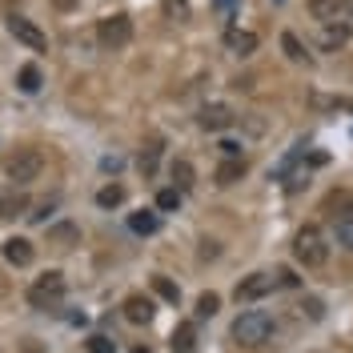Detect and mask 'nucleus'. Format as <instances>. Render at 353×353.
I'll return each mask as SVG.
<instances>
[{
	"mask_svg": "<svg viewBox=\"0 0 353 353\" xmlns=\"http://www.w3.org/2000/svg\"><path fill=\"white\" fill-rule=\"evenodd\" d=\"M17 88H21V92H28V97H32V92H41V68H37V65H24L21 72H17Z\"/></svg>",
	"mask_w": 353,
	"mask_h": 353,
	"instance_id": "20",
	"label": "nucleus"
},
{
	"mask_svg": "<svg viewBox=\"0 0 353 353\" xmlns=\"http://www.w3.org/2000/svg\"><path fill=\"white\" fill-rule=\"evenodd\" d=\"M225 48H229V52H237V57H253V52H257V32L229 28V32H225Z\"/></svg>",
	"mask_w": 353,
	"mask_h": 353,
	"instance_id": "11",
	"label": "nucleus"
},
{
	"mask_svg": "<svg viewBox=\"0 0 353 353\" xmlns=\"http://www.w3.org/2000/svg\"><path fill=\"white\" fill-rule=\"evenodd\" d=\"M32 257H37V249H32L28 237H8V241H4V261L8 265L24 269V265H32Z\"/></svg>",
	"mask_w": 353,
	"mask_h": 353,
	"instance_id": "9",
	"label": "nucleus"
},
{
	"mask_svg": "<svg viewBox=\"0 0 353 353\" xmlns=\"http://www.w3.org/2000/svg\"><path fill=\"white\" fill-rule=\"evenodd\" d=\"M17 217H28V197L12 189V193L0 197V221H17Z\"/></svg>",
	"mask_w": 353,
	"mask_h": 353,
	"instance_id": "14",
	"label": "nucleus"
},
{
	"mask_svg": "<svg viewBox=\"0 0 353 353\" xmlns=\"http://www.w3.org/2000/svg\"><path fill=\"white\" fill-rule=\"evenodd\" d=\"M273 330H277V321H273L265 309H249V313H241V317L233 321V341L245 345V350H257V345H265V341L273 337Z\"/></svg>",
	"mask_w": 353,
	"mask_h": 353,
	"instance_id": "1",
	"label": "nucleus"
},
{
	"mask_svg": "<svg viewBox=\"0 0 353 353\" xmlns=\"http://www.w3.org/2000/svg\"><path fill=\"white\" fill-rule=\"evenodd\" d=\"M350 41V28L345 24H325V32H321V48L330 52V48H341V44Z\"/></svg>",
	"mask_w": 353,
	"mask_h": 353,
	"instance_id": "21",
	"label": "nucleus"
},
{
	"mask_svg": "<svg viewBox=\"0 0 353 353\" xmlns=\"http://www.w3.org/2000/svg\"><path fill=\"white\" fill-rule=\"evenodd\" d=\"M44 169V157L37 149H17V153L4 161V173L12 176V185H32Z\"/></svg>",
	"mask_w": 353,
	"mask_h": 353,
	"instance_id": "4",
	"label": "nucleus"
},
{
	"mask_svg": "<svg viewBox=\"0 0 353 353\" xmlns=\"http://www.w3.org/2000/svg\"><path fill=\"white\" fill-rule=\"evenodd\" d=\"M273 285H277V281H273L269 273H249L245 281H237L233 297H237V301H261V297H269V293H273Z\"/></svg>",
	"mask_w": 353,
	"mask_h": 353,
	"instance_id": "7",
	"label": "nucleus"
},
{
	"mask_svg": "<svg viewBox=\"0 0 353 353\" xmlns=\"http://www.w3.org/2000/svg\"><path fill=\"white\" fill-rule=\"evenodd\" d=\"M153 301H149V297H145V293H129V297H125V317H129L132 325H149V321H153Z\"/></svg>",
	"mask_w": 353,
	"mask_h": 353,
	"instance_id": "10",
	"label": "nucleus"
},
{
	"mask_svg": "<svg viewBox=\"0 0 353 353\" xmlns=\"http://www.w3.org/2000/svg\"><path fill=\"white\" fill-rule=\"evenodd\" d=\"M176 205H181V189H161V193H157V209L169 213V209H176Z\"/></svg>",
	"mask_w": 353,
	"mask_h": 353,
	"instance_id": "28",
	"label": "nucleus"
},
{
	"mask_svg": "<svg viewBox=\"0 0 353 353\" xmlns=\"http://www.w3.org/2000/svg\"><path fill=\"white\" fill-rule=\"evenodd\" d=\"M233 121H237V112L229 109V105H205L197 117V125L205 132H225V129H233Z\"/></svg>",
	"mask_w": 353,
	"mask_h": 353,
	"instance_id": "8",
	"label": "nucleus"
},
{
	"mask_svg": "<svg viewBox=\"0 0 353 353\" xmlns=\"http://www.w3.org/2000/svg\"><path fill=\"white\" fill-rule=\"evenodd\" d=\"M121 201H125V189H121V185H105V189L97 193V205H101V209H117Z\"/></svg>",
	"mask_w": 353,
	"mask_h": 353,
	"instance_id": "22",
	"label": "nucleus"
},
{
	"mask_svg": "<svg viewBox=\"0 0 353 353\" xmlns=\"http://www.w3.org/2000/svg\"><path fill=\"white\" fill-rule=\"evenodd\" d=\"M293 257L305 265V269H321V265L330 261V245H325V233H321L317 225H305V229H297V237H293Z\"/></svg>",
	"mask_w": 353,
	"mask_h": 353,
	"instance_id": "2",
	"label": "nucleus"
},
{
	"mask_svg": "<svg viewBox=\"0 0 353 353\" xmlns=\"http://www.w3.org/2000/svg\"><path fill=\"white\" fill-rule=\"evenodd\" d=\"M305 313H309V321H321V317H325V305H321L317 297H305Z\"/></svg>",
	"mask_w": 353,
	"mask_h": 353,
	"instance_id": "29",
	"label": "nucleus"
},
{
	"mask_svg": "<svg viewBox=\"0 0 353 353\" xmlns=\"http://www.w3.org/2000/svg\"><path fill=\"white\" fill-rule=\"evenodd\" d=\"M8 32H12L24 48H32V52H44V48H48V37H44L28 17H17V12H12V17H8Z\"/></svg>",
	"mask_w": 353,
	"mask_h": 353,
	"instance_id": "6",
	"label": "nucleus"
},
{
	"mask_svg": "<svg viewBox=\"0 0 353 353\" xmlns=\"http://www.w3.org/2000/svg\"><path fill=\"white\" fill-rule=\"evenodd\" d=\"M129 229L137 237H153L157 229H161V217H157L153 209H141V213H129Z\"/></svg>",
	"mask_w": 353,
	"mask_h": 353,
	"instance_id": "16",
	"label": "nucleus"
},
{
	"mask_svg": "<svg viewBox=\"0 0 353 353\" xmlns=\"http://www.w3.org/2000/svg\"><path fill=\"white\" fill-rule=\"evenodd\" d=\"M169 350L173 353H197V325L193 321H181L169 337Z\"/></svg>",
	"mask_w": 353,
	"mask_h": 353,
	"instance_id": "12",
	"label": "nucleus"
},
{
	"mask_svg": "<svg viewBox=\"0 0 353 353\" xmlns=\"http://www.w3.org/2000/svg\"><path fill=\"white\" fill-rule=\"evenodd\" d=\"M350 4H353V0H350Z\"/></svg>",
	"mask_w": 353,
	"mask_h": 353,
	"instance_id": "38",
	"label": "nucleus"
},
{
	"mask_svg": "<svg viewBox=\"0 0 353 353\" xmlns=\"http://www.w3.org/2000/svg\"><path fill=\"white\" fill-rule=\"evenodd\" d=\"M281 48H285V57H289V61H305V44L297 41L293 32H281Z\"/></svg>",
	"mask_w": 353,
	"mask_h": 353,
	"instance_id": "25",
	"label": "nucleus"
},
{
	"mask_svg": "<svg viewBox=\"0 0 353 353\" xmlns=\"http://www.w3.org/2000/svg\"><path fill=\"white\" fill-rule=\"evenodd\" d=\"M245 169H249L245 157H225V161L217 165V185H237V181L245 176Z\"/></svg>",
	"mask_w": 353,
	"mask_h": 353,
	"instance_id": "15",
	"label": "nucleus"
},
{
	"mask_svg": "<svg viewBox=\"0 0 353 353\" xmlns=\"http://www.w3.org/2000/svg\"><path fill=\"white\" fill-rule=\"evenodd\" d=\"M88 353H117V341L105 337V333H92L88 337Z\"/></svg>",
	"mask_w": 353,
	"mask_h": 353,
	"instance_id": "27",
	"label": "nucleus"
},
{
	"mask_svg": "<svg viewBox=\"0 0 353 353\" xmlns=\"http://www.w3.org/2000/svg\"><path fill=\"white\" fill-rule=\"evenodd\" d=\"M213 4H217L221 12H233V8H237V4H241V0H213Z\"/></svg>",
	"mask_w": 353,
	"mask_h": 353,
	"instance_id": "34",
	"label": "nucleus"
},
{
	"mask_svg": "<svg viewBox=\"0 0 353 353\" xmlns=\"http://www.w3.org/2000/svg\"><path fill=\"white\" fill-rule=\"evenodd\" d=\"M121 165H125V161H121V157H101V169H105V173H117V169H121Z\"/></svg>",
	"mask_w": 353,
	"mask_h": 353,
	"instance_id": "32",
	"label": "nucleus"
},
{
	"mask_svg": "<svg viewBox=\"0 0 353 353\" xmlns=\"http://www.w3.org/2000/svg\"><path fill=\"white\" fill-rule=\"evenodd\" d=\"M333 237H337V245L353 249V213H350V217H341L337 225H333Z\"/></svg>",
	"mask_w": 353,
	"mask_h": 353,
	"instance_id": "24",
	"label": "nucleus"
},
{
	"mask_svg": "<svg viewBox=\"0 0 353 353\" xmlns=\"http://www.w3.org/2000/svg\"><path fill=\"white\" fill-rule=\"evenodd\" d=\"M81 0H52V8H61V12H68V8H77Z\"/></svg>",
	"mask_w": 353,
	"mask_h": 353,
	"instance_id": "35",
	"label": "nucleus"
},
{
	"mask_svg": "<svg viewBox=\"0 0 353 353\" xmlns=\"http://www.w3.org/2000/svg\"><path fill=\"white\" fill-rule=\"evenodd\" d=\"M68 293V281L61 269H48V273H41L32 285H28V305L32 309H57L61 301H65Z\"/></svg>",
	"mask_w": 353,
	"mask_h": 353,
	"instance_id": "3",
	"label": "nucleus"
},
{
	"mask_svg": "<svg viewBox=\"0 0 353 353\" xmlns=\"http://www.w3.org/2000/svg\"><path fill=\"white\" fill-rule=\"evenodd\" d=\"M277 285H285V289H297L301 281H297V273H293V269H277Z\"/></svg>",
	"mask_w": 353,
	"mask_h": 353,
	"instance_id": "30",
	"label": "nucleus"
},
{
	"mask_svg": "<svg viewBox=\"0 0 353 353\" xmlns=\"http://www.w3.org/2000/svg\"><path fill=\"white\" fill-rule=\"evenodd\" d=\"M277 4H281V0H277Z\"/></svg>",
	"mask_w": 353,
	"mask_h": 353,
	"instance_id": "37",
	"label": "nucleus"
},
{
	"mask_svg": "<svg viewBox=\"0 0 353 353\" xmlns=\"http://www.w3.org/2000/svg\"><path fill=\"white\" fill-rule=\"evenodd\" d=\"M132 353H149V350H145V345H137V350H132Z\"/></svg>",
	"mask_w": 353,
	"mask_h": 353,
	"instance_id": "36",
	"label": "nucleus"
},
{
	"mask_svg": "<svg viewBox=\"0 0 353 353\" xmlns=\"http://www.w3.org/2000/svg\"><path fill=\"white\" fill-rule=\"evenodd\" d=\"M345 8V0H309V12L317 17V21H325V24H333L337 21V12Z\"/></svg>",
	"mask_w": 353,
	"mask_h": 353,
	"instance_id": "18",
	"label": "nucleus"
},
{
	"mask_svg": "<svg viewBox=\"0 0 353 353\" xmlns=\"http://www.w3.org/2000/svg\"><path fill=\"white\" fill-rule=\"evenodd\" d=\"M217 309H221V297H217V293H201V297H197V317H213Z\"/></svg>",
	"mask_w": 353,
	"mask_h": 353,
	"instance_id": "26",
	"label": "nucleus"
},
{
	"mask_svg": "<svg viewBox=\"0 0 353 353\" xmlns=\"http://www.w3.org/2000/svg\"><path fill=\"white\" fill-rule=\"evenodd\" d=\"M77 241H81V229H77V225H68V221H61V225H52V229H48V245H57V249H72Z\"/></svg>",
	"mask_w": 353,
	"mask_h": 353,
	"instance_id": "17",
	"label": "nucleus"
},
{
	"mask_svg": "<svg viewBox=\"0 0 353 353\" xmlns=\"http://www.w3.org/2000/svg\"><path fill=\"white\" fill-rule=\"evenodd\" d=\"M221 153L225 157H241V145H237V141H221Z\"/></svg>",
	"mask_w": 353,
	"mask_h": 353,
	"instance_id": "33",
	"label": "nucleus"
},
{
	"mask_svg": "<svg viewBox=\"0 0 353 353\" xmlns=\"http://www.w3.org/2000/svg\"><path fill=\"white\" fill-rule=\"evenodd\" d=\"M153 293H157V297H165V301H173V305L181 301V289H176L169 277H161V273L153 277Z\"/></svg>",
	"mask_w": 353,
	"mask_h": 353,
	"instance_id": "23",
	"label": "nucleus"
},
{
	"mask_svg": "<svg viewBox=\"0 0 353 353\" xmlns=\"http://www.w3.org/2000/svg\"><path fill=\"white\" fill-rule=\"evenodd\" d=\"M97 37H101V44H105V48H125V44L132 41V21L125 17V12L101 17V24H97Z\"/></svg>",
	"mask_w": 353,
	"mask_h": 353,
	"instance_id": "5",
	"label": "nucleus"
},
{
	"mask_svg": "<svg viewBox=\"0 0 353 353\" xmlns=\"http://www.w3.org/2000/svg\"><path fill=\"white\" fill-rule=\"evenodd\" d=\"M17 353H48L41 345V341H32V337H28V341H21V345H17Z\"/></svg>",
	"mask_w": 353,
	"mask_h": 353,
	"instance_id": "31",
	"label": "nucleus"
},
{
	"mask_svg": "<svg viewBox=\"0 0 353 353\" xmlns=\"http://www.w3.org/2000/svg\"><path fill=\"white\" fill-rule=\"evenodd\" d=\"M169 176H173V189H181V193H189V189L197 185V169H193V161H185V157H176L173 165H169Z\"/></svg>",
	"mask_w": 353,
	"mask_h": 353,
	"instance_id": "13",
	"label": "nucleus"
},
{
	"mask_svg": "<svg viewBox=\"0 0 353 353\" xmlns=\"http://www.w3.org/2000/svg\"><path fill=\"white\" fill-rule=\"evenodd\" d=\"M157 161H161V137H153V141L141 149L137 165H141V173H145V176H153V173H157Z\"/></svg>",
	"mask_w": 353,
	"mask_h": 353,
	"instance_id": "19",
	"label": "nucleus"
}]
</instances>
